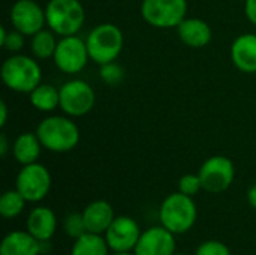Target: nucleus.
Wrapping results in <instances>:
<instances>
[{"label": "nucleus", "instance_id": "1", "mask_svg": "<svg viewBox=\"0 0 256 255\" xmlns=\"http://www.w3.org/2000/svg\"><path fill=\"white\" fill-rule=\"evenodd\" d=\"M36 135L44 149L54 153H66L80 143V128L68 116H48L36 128Z\"/></svg>", "mask_w": 256, "mask_h": 255}, {"label": "nucleus", "instance_id": "2", "mask_svg": "<svg viewBox=\"0 0 256 255\" xmlns=\"http://www.w3.org/2000/svg\"><path fill=\"white\" fill-rule=\"evenodd\" d=\"M0 75L3 84L16 93H30L42 83V69L36 57L21 53L9 56L3 62Z\"/></svg>", "mask_w": 256, "mask_h": 255}, {"label": "nucleus", "instance_id": "3", "mask_svg": "<svg viewBox=\"0 0 256 255\" xmlns=\"http://www.w3.org/2000/svg\"><path fill=\"white\" fill-rule=\"evenodd\" d=\"M198 209L192 197L178 192L170 194L160 204L159 221L160 225L168 228L171 233L183 234L188 233L196 222Z\"/></svg>", "mask_w": 256, "mask_h": 255}, {"label": "nucleus", "instance_id": "4", "mask_svg": "<svg viewBox=\"0 0 256 255\" xmlns=\"http://www.w3.org/2000/svg\"><path fill=\"white\" fill-rule=\"evenodd\" d=\"M86 44L90 60L100 66L117 60L123 51L124 36L118 26L112 23H102L90 30L86 38Z\"/></svg>", "mask_w": 256, "mask_h": 255}, {"label": "nucleus", "instance_id": "5", "mask_svg": "<svg viewBox=\"0 0 256 255\" xmlns=\"http://www.w3.org/2000/svg\"><path fill=\"white\" fill-rule=\"evenodd\" d=\"M45 15L48 29L60 38L76 35L86 23V9L80 0H50Z\"/></svg>", "mask_w": 256, "mask_h": 255}, {"label": "nucleus", "instance_id": "6", "mask_svg": "<svg viewBox=\"0 0 256 255\" xmlns=\"http://www.w3.org/2000/svg\"><path fill=\"white\" fill-rule=\"evenodd\" d=\"M188 0H142L141 15L156 29H177L186 18Z\"/></svg>", "mask_w": 256, "mask_h": 255}, {"label": "nucleus", "instance_id": "7", "mask_svg": "<svg viewBox=\"0 0 256 255\" xmlns=\"http://www.w3.org/2000/svg\"><path fill=\"white\" fill-rule=\"evenodd\" d=\"M96 104L93 87L84 80H69L60 86V110L69 117H82L88 114Z\"/></svg>", "mask_w": 256, "mask_h": 255}, {"label": "nucleus", "instance_id": "8", "mask_svg": "<svg viewBox=\"0 0 256 255\" xmlns=\"http://www.w3.org/2000/svg\"><path fill=\"white\" fill-rule=\"evenodd\" d=\"M52 60L63 74L74 75L81 72L90 60L86 39H81L76 35L60 38Z\"/></svg>", "mask_w": 256, "mask_h": 255}, {"label": "nucleus", "instance_id": "9", "mask_svg": "<svg viewBox=\"0 0 256 255\" xmlns=\"http://www.w3.org/2000/svg\"><path fill=\"white\" fill-rule=\"evenodd\" d=\"M15 188L27 203H39L51 189V174L48 168L39 162L22 165L16 174Z\"/></svg>", "mask_w": 256, "mask_h": 255}, {"label": "nucleus", "instance_id": "10", "mask_svg": "<svg viewBox=\"0 0 256 255\" xmlns=\"http://www.w3.org/2000/svg\"><path fill=\"white\" fill-rule=\"evenodd\" d=\"M198 174L204 191L210 194H220L232 185L236 177V167L230 158L224 155H214L204 161Z\"/></svg>", "mask_w": 256, "mask_h": 255}, {"label": "nucleus", "instance_id": "11", "mask_svg": "<svg viewBox=\"0 0 256 255\" xmlns=\"http://www.w3.org/2000/svg\"><path fill=\"white\" fill-rule=\"evenodd\" d=\"M141 233L142 231L134 218L116 216L104 236L112 252H134Z\"/></svg>", "mask_w": 256, "mask_h": 255}, {"label": "nucleus", "instance_id": "12", "mask_svg": "<svg viewBox=\"0 0 256 255\" xmlns=\"http://www.w3.org/2000/svg\"><path fill=\"white\" fill-rule=\"evenodd\" d=\"M9 17L14 29L26 36H33L46 26L45 9L34 0H16L10 8Z\"/></svg>", "mask_w": 256, "mask_h": 255}, {"label": "nucleus", "instance_id": "13", "mask_svg": "<svg viewBox=\"0 0 256 255\" xmlns=\"http://www.w3.org/2000/svg\"><path fill=\"white\" fill-rule=\"evenodd\" d=\"M176 234L164 225L150 227L141 233L140 240L134 249L135 255H174L176 254Z\"/></svg>", "mask_w": 256, "mask_h": 255}, {"label": "nucleus", "instance_id": "14", "mask_svg": "<svg viewBox=\"0 0 256 255\" xmlns=\"http://www.w3.org/2000/svg\"><path fill=\"white\" fill-rule=\"evenodd\" d=\"M231 60L244 74L256 72V33H242L231 45Z\"/></svg>", "mask_w": 256, "mask_h": 255}, {"label": "nucleus", "instance_id": "15", "mask_svg": "<svg viewBox=\"0 0 256 255\" xmlns=\"http://www.w3.org/2000/svg\"><path fill=\"white\" fill-rule=\"evenodd\" d=\"M177 33L180 41L190 48H204L210 44L213 38V30L210 24L196 17H186L177 26Z\"/></svg>", "mask_w": 256, "mask_h": 255}, {"label": "nucleus", "instance_id": "16", "mask_svg": "<svg viewBox=\"0 0 256 255\" xmlns=\"http://www.w3.org/2000/svg\"><path fill=\"white\" fill-rule=\"evenodd\" d=\"M82 218L87 227V231L96 234H105L112 221L116 219L112 206L105 200H94L86 206L82 210Z\"/></svg>", "mask_w": 256, "mask_h": 255}, {"label": "nucleus", "instance_id": "17", "mask_svg": "<svg viewBox=\"0 0 256 255\" xmlns=\"http://www.w3.org/2000/svg\"><path fill=\"white\" fill-rule=\"evenodd\" d=\"M57 230L56 213L46 206H36L27 216V231L39 242L51 240Z\"/></svg>", "mask_w": 256, "mask_h": 255}, {"label": "nucleus", "instance_id": "18", "mask_svg": "<svg viewBox=\"0 0 256 255\" xmlns=\"http://www.w3.org/2000/svg\"><path fill=\"white\" fill-rule=\"evenodd\" d=\"M0 255H40V243L28 231L15 230L3 237Z\"/></svg>", "mask_w": 256, "mask_h": 255}, {"label": "nucleus", "instance_id": "19", "mask_svg": "<svg viewBox=\"0 0 256 255\" xmlns=\"http://www.w3.org/2000/svg\"><path fill=\"white\" fill-rule=\"evenodd\" d=\"M42 144L36 132H22L20 134L12 144V155L15 161L21 165H28L38 162L40 155Z\"/></svg>", "mask_w": 256, "mask_h": 255}, {"label": "nucleus", "instance_id": "20", "mask_svg": "<svg viewBox=\"0 0 256 255\" xmlns=\"http://www.w3.org/2000/svg\"><path fill=\"white\" fill-rule=\"evenodd\" d=\"M28 99L36 110L42 113H51L60 108V89L54 87L52 84L40 83L28 93Z\"/></svg>", "mask_w": 256, "mask_h": 255}, {"label": "nucleus", "instance_id": "21", "mask_svg": "<svg viewBox=\"0 0 256 255\" xmlns=\"http://www.w3.org/2000/svg\"><path fill=\"white\" fill-rule=\"evenodd\" d=\"M110 251L105 236L87 231L81 237L75 239L70 255H110Z\"/></svg>", "mask_w": 256, "mask_h": 255}, {"label": "nucleus", "instance_id": "22", "mask_svg": "<svg viewBox=\"0 0 256 255\" xmlns=\"http://www.w3.org/2000/svg\"><path fill=\"white\" fill-rule=\"evenodd\" d=\"M30 50L32 56L39 59V60H46L52 59L58 41L56 39V33L51 29H42L40 32L34 33L30 36Z\"/></svg>", "mask_w": 256, "mask_h": 255}, {"label": "nucleus", "instance_id": "23", "mask_svg": "<svg viewBox=\"0 0 256 255\" xmlns=\"http://www.w3.org/2000/svg\"><path fill=\"white\" fill-rule=\"evenodd\" d=\"M26 203H27L26 198L20 194V191L16 188L9 189V191L3 192L0 197V215L4 219L16 218L24 210Z\"/></svg>", "mask_w": 256, "mask_h": 255}, {"label": "nucleus", "instance_id": "24", "mask_svg": "<svg viewBox=\"0 0 256 255\" xmlns=\"http://www.w3.org/2000/svg\"><path fill=\"white\" fill-rule=\"evenodd\" d=\"M26 44V35H22L21 32H18L16 29L14 30H6L4 26L0 27V45L12 53V54H16L22 50Z\"/></svg>", "mask_w": 256, "mask_h": 255}, {"label": "nucleus", "instance_id": "25", "mask_svg": "<svg viewBox=\"0 0 256 255\" xmlns=\"http://www.w3.org/2000/svg\"><path fill=\"white\" fill-rule=\"evenodd\" d=\"M99 75H100V80L106 86L116 87V86H118L123 81V78H124V69L118 63L110 62V63L100 65Z\"/></svg>", "mask_w": 256, "mask_h": 255}, {"label": "nucleus", "instance_id": "26", "mask_svg": "<svg viewBox=\"0 0 256 255\" xmlns=\"http://www.w3.org/2000/svg\"><path fill=\"white\" fill-rule=\"evenodd\" d=\"M63 227H64L66 234L74 240L87 233V227H86V222L82 218V212L81 213H69L64 219Z\"/></svg>", "mask_w": 256, "mask_h": 255}, {"label": "nucleus", "instance_id": "27", "mask_svg": "<svg viewBox=\"0 0 256 255\" xmlns=\"http://www.w3.org/2000/svg\"><path fill=\"white\" fill-rule=\"evenodd\" d=\"M202 189V183L200 174H184L178 180V191L189 197L196 195Z\"/></svg>", "mask_w": 256, "mask_h": 255}, {"label": "nucleus", "instance_id": "28", "mask_svg": "<svg viewBox=\"0 0 256 255\" xmlns=\"http://www.w3.org/2000/svg\"><path fill=\"white\" fill-rule=\"evenodd\" d=\"M195 255H232L230 248L219 240H207L196 248Z\"/></svg>", "mask_w": 256, "mask_h": 255}, {"label": "nucleus", "instance_id": "29", "mask_svg": "<svg viewBox=\"0 0 256 255\" xmlns=\"http://www.w3.org/2000/svg\"><path fill=\"white\" fill-rule=\"evenodd\" d=\"M244 14L248 20L256 26V0H246L244 2Z\"/></svg>", "mask_w": 256, "mask_h": 255}, {"label": "nucleus", "instance_id": "30", "mask_svg": "<svg viewBox=\"0 0 256 255\" xmlns=\"http://www.w3.org/2000/svg\"><path fill=\"white\" fill-rule=\"evenodd\" d=\"M8 150H9V143H8V137L4 132L0 134V155L2 158H4L8 155Z\"/></svg>", "mask_w": 256, "mask_h": 255}, {"label": "nucleus", "instance_id": "31", "mask_svg": "<svg viewBox=\"0 0 256 255\" xmlns=\"http://www.w3.org/2000/svg\"><path fill=\"white\" fill-rule=\"evenodd\" d=\"M8 105H6V101H2L0 102V126L3 128L8 122Z\"/></svg>", "mask_w": 256, "mask_h": 255}, {"label": "nucleus", "instance_id": "32", "mask_svg": "<svg viewBox=\"0 0 256 255\" xmlns=\"http://www.w3.org/2000/svg\"><path fill=\"white\" fill-rule=\"evenodd\" d=\"M248 203L256 209V183L255 185H252L249 189H248Z\"/></svg>", "mask_w": 256, "mask_h": 255}, {"label": "nucleus", "instance_id": "33", "mask_svg": "<svg viewBox=\"0 0 256 255\" xmlns=\"http://www.w3.org/2000/svg\"><path fill=\"white\" fill-rule=\"evenodd\" d=\"M112 255H135L134 252H114Z\"/></svg>", "mask_w": 256, "mask_h": 255}, {"label": "nucleus", "instance_id": "34", "mask_svg": "<svg viewBox=\"0 0 256 255\" xmlns=\"http://www.w3.org/2000/svg\"><path fill=\"white\" fill-rule=\"evenodd\" d=\"M174 255H186V254H177V252H176V254H174Z\"/></svg>", "mask_w": 256, "mask_h": 255}]
</instances>
